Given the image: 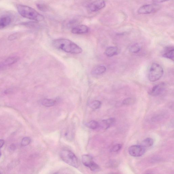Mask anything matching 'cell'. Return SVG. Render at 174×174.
Returning a JSON list of instances; mask_svg holds the SVG:
<instances>
[{"instance_id":"27","label":"cell","mask_w":174,"mask_h":174,"mask_svg":"<svg viewBox=\"0 0 174 174\" xmlns=\"http://www.w3.org/2000/svg\"><path fill=\"white\" fill-rule=\"evenodd\" d=\"M17 36L16 34H13L12 35L10 36L8 38V40H13L16 39L17 38Z\"/></svg>"},{"instance_id":"11","label":"cell","mask_w":174,"mask_h":174,"mask_svg":"<svg viewBox=\"0 0 174 174\" xmlns=\"http://www.w3.org/2000/svg\"><path fill=\"white\" fill-rule=\"evenodd\" d=\"M174 47L173 46H168L166 47L162 53L163 57L174 60Z\"/></svg>"},{"instance_id":"20","label":"cell","mask_w":174,"mask_h":174,"mask_svg":"<svg viewBox=\"0 0 174 174\" xmlns=\"http://www.w3.org/2000/svg\"><path fill=\"white\" fill-rule=\"evenodd\" d=\"M86 126L87 127L92 129H96L99 128V122L94 121L88 122Z\"/></svg>"},{"instance_id":"28","label":"cell","mask_w":174,"mask_h":174,"mask_svg":"<svg viewBox=\"0 0 174 174\" xmlns=\"http://www.w3.org/2000/svg\"><path fill=\"white\" fill-rule=\"evenodd\" d=\"M153 1L156 3H162L163 2L169 0H152Z\"/></svg>"},{"instance_id":"30","label":"cell","mask_w":174,"mask_h":174,"mask_svg":"<svg viewBox=\"0 0 174 174\" xmlns=\"http://www.w3.org/2000/svg\"><path fill=\"white\" fill-rule=\"evenodd\" d=\"M1 152H0V157H1Z\"/></svg>"},{"instance_id":"6","label":"cell","mask_w":174,"mask_h":174,"mask_svg":"<svg viewBox=\"0 0 174 174\" xmlns=\"http://www.w3.org/2000/svg\"><path fill=\"white\" fill-rule=\"evenodd\" d=\"M145 151L146 148L141 145L131 146L128 150L129 153L130 155L135 157H138L142 156L145 153Z\"/></svg>"},{"instance_id":"8","label":"cell","mask_w":174,"mask_h":174,"mask_svg":"<svg viewBox=\"0 0 174 174\" xmlns=\"http://www.w3.org/2000/svg\"><path fill=\"white\" fill-rule=\"evenodd\" d=\"M165 87L166 85L164 83H160L154 86L148 91V93L152 96H158L162 93L163 91H164Z\"/></svg>"},{"instance_id":"22","label":"cell","mask_w":174,"mask_h":174,"mask_svg":"<svg viewBox=\"0 0 174 174\" xmlns=\"http://www.w3.org/2000/svg\"><path fill=\"white\" fill-rule=\"evenodd\" d=\"M135 100L134 98H128L125 99L123 101L122 103L124 105H130L134 104L135 102Z\"/></svg>"},{"instance_id":"14","label":"cell","mask_w":174,"mask_h":174,"mask_svg":"<svg viewBox=\"0 0 174 174\" xmlns=\"http://www.w3.org/2000/svg\"><path fill=\"white\" fill-rule=\"evenodd\" d=\"M107 68L104 65H99L94 67L92 69L91 73L92 75H99L104 73L106 72Z\"/></svg>"},{"instance_id":"2","label":"cell","mask_w":174,"mask_h":174,"mask_svg":"<svg viewBox=\"0 0 174 174\" xmlns=\"http://www.w3.org/2000/svg\"><path fill=\"white\" fill-rule=\"evenodd\" d=\"M16 8L19 13L25 18L37 21H41L44 20L43 16L29 6L18 5Z\"/></svg>"},{"instance_id":"5","label":"cell","mask_w":174,"mask_h":174,"mask_svg":"<svg viewBox=\"0 0 174 174\" xmlns=\"http://www.w3.org/2000/svg\"><path fill=\"white\" fill-rule=\"evenodd\" d=\"M161 9V6L156 4H150L141 6L139 8L137 13L139 14H149L158 11Z\"/></svg>"},{"instance_id":"24","label":"cell","mask_w":174,"mask_h":174,"mask_svg":"<svg viewBox=\"0 0 174 174\" xmlns=\"http://www.w3.org/2000/svg\"><path fill=\"white\" fill-rule=\"evenodd\" d=\"M31 141V139L29 137H25L21 141V145L23 146H25L29 144Z\"/></svg>"},{"instance_id":"4","label":"cell","mask_w":174,"mask_h":174,"mask_svg":"<svg viewBox=\"0 0 174 174\" xmlns=\"http://www.w3.org/2000/svg\"><path fill=\"white\" fill-rule=\"evenodd\" d=\"M61 159L70 166L78 168L79 164L78 158L72 152L68 150H64L60 153Z\"/></svg>"},{"instance_id":"29","label":"cell","mask_w":174,"mask_h":174,"mask_svg":"<svg viewBox=\"0 0 174 174\" xmlns=\"http://www.w3.org/2000/svg\"><path fill=\"white\" fill-rule=\"evenodd\" d=\"M5 143V141L3 139H0V148L3 146Z\"/></svg>"},{"instance_id":"7","label":"cell","mask_w":174,"mask_h":174,"mask_svg":"<svg viewBox=\"0 0 174 174\" xmlns=\"http://www.w3.org/2000/svg\"><path fill=\"white\" fill-rule=\"evenodd\" d=\"M106 2L104 0H96L87 6V9L91 12L98 11L106 6Z\"/></svg>"},{"instance_id":"31","label":"cell","mask_w":174,"mask_h":174,"mask_svg":"<svg viewBox=\"0 0 174 174\" xmlns=\"http://www.w3.org/2000/svg\"><path fill=\"white\" fill-rule=\"evenodd\" d=\"M1 173V172H0V174Z\"/></svg>"},{"instance_id":"26","label":"cell","mask_w":174,"mask_h":174,"mask_svg":"<svg viewBox=\"0 0 174 174\" xmlns=\"http://www.w3.org/2000/svg\"><path fill=\"white\" fill-rule=\"evenodd\" d=\"M38 9L42 11H46L47 10V8L46 6L44 5V4H38L36 5Z\"/></svg>"},{"instance_id":"1","label":"cell","mask_w":174,"mask_h":174,"mask_svg":"<svg viewBox=\"0 0 174 174\" xmlns=\"http://www.w3.org/2000/svg\"><path fill=\"white\" fill-rule=\"evenodd\" d=\"M53 45L55 48L61 49L65 52L72 54H80L82 49L73 42L65 38H59L53 40Z\"/></svg>"},{"instance_id":"19","label":"cell","mask_w":174,"mask_h":174,"mask_svg":"<svg viewBox=\"0 0 174 174\" xmlns=\"http://www.w3.org/2000/svg\"><path fill=\"white\" fill-rule=\"evenodd\" d=\"M141 49V47L140 45L138 43H135L131 46L129 50L131 53H138Z\"/></svg>"},{"instance_id":"23","label":"cell","mask_w":174,"mask_h":174,"mask_svg":"<svg viewBox=\"0 0 174 174\" xmlns=\"http://www.w3.org/2000/svg\"><path fill=\"white\" fill-rule=\"evenodd\" d=\"M91 171L93 172H97L100 170V167L99 165L94 162L89 168Z\"/></svg>"},{"instance_id":"21","label":"cell","mask_w":174,"mask_h":174,"mask_svg":"<svg viewBox=\"0 0 174 174\" xmlns=\"http://www.w3.org/2000/svg\"><path fill=\"white\" fill-rule=\"evenodd\" d=\"M102 105V103L99 100H94L90 104L89 106L93 109H98L100 108Z\"/></svg>"},{"instance_id":"3","label":"cell","mask_w":174,"mask_h":174,"mask_svg":"<svg viewBox=\"0 0 174 174\" xmlns=\"http://www.w3.org/2000/svg\"><path fill=\"white\" fill-rule=\"evenodd\" d=\"M164 73V70L159 64H152L148 72V77L150 81L154 82L161 78Z\"/></svg>"},{"instance_id":"16","label":"cell","mask_w":174,"mask_h":174,"mask_svg":"<svg viewBox=\"0 0 174 174\" xmlns=\"http://www.w3.org/2000/svg\"><path fill=\"white\" fill-rule=\"evenodd\" d=\"M82 161L85 166L89 168L94 162L93 158L89 155H84L82 158Z\"/></svg>"},{"instance_id":"17","label":"cell","mask_w":174,"mask_h":174,"mask_svg":"<svg viewBox=\"0 0 174 174\" xmlns=\"http://www.w3.org/2000/svg\"><path fill=\"white\" fill-rule=\"evenodd\" d=\"M56 102V101L55 100L45 99L42 100V104L43 106L45 107H50L55 105Z\"/></svg>"},{"instance_id":"9","label":"cell","mask_w":174,"mask_h":174,"mask_svg":"<svg viewBox=\"0 0 174 174\" xmlns=\"http://www.w3.org/2000/svg\"><path fill=\"white\" fill-rule=\"evenodd\" d=\"M89 28L84 25H77L72 28V33L75 34H81L87 33Z\"/></svg>"},{"instance_id":"18","label":"cell","mask_w":174,"mask_h":174,"mask_svg":"<svg viewBox=\"0 0 174 174\" xmlns=\"http://www.w3.org/2000/svg\"><path fill=\"white\" fill-rule=\"evenodd\" d=\"M154 141L153 139L148 138H146L142 142L141 145L146 148L151 147L153 145Z\"/></svg>"},{"instance_id":"15","label":"cell","mask_w":174,"mask_h":174,"mask_svg":"<svg viewBox=\"0 0 174 174\" xmlns=\"http://www.w3.org/2000/svg\"><path fill=\"white\" fill-rule=\"evenodd\" d=\"M11 22V18L8 16H4L0 18V29L3 28L9 25Z\"/></svg>"},{"instance_id":"25","label":"cell","mask_w":174,"mask_h":174,"mask_svg":"<svg viewBox=\"0 0 174 174\" xmlns=\"http://www.w3.org/2000/svg\"><path fill=\"white\" fill-rule=\"evenodd\" d=\"M122 145L120 144H117L114 146L111 149V152H116L119 151L121 149Z\"/></svg>"},{"instance_id":"13","label":"cell","mask_w":174,"mask_h":174,"mask_svg":"<svg viewBox=\"0 0 174 174\" xmlns=\"http://www.w3.org/2000/svg\"><path fill=\"white\" fill-rule=\"evenodd\" d=\"M119 53V49L117 47L111 46L107 47L105 51V55L108 57H112L118 55Z\"/></svg>"},{"instance_id":"12","label":"cell","mask_w":174,"mask_h":174,"mask_svg":"<svg viewBox=\"0 0 174 174\" xmlns=\"http://www.w3.org/2000/svg\"><path fill=\"white\" fill-rule=\"evenodd\" d=\"M19 58L16 57L9 58L5 61L0 63V69L6 66H10L16 63L18 60Z\"/></svg>"},{"instance_id":"10","label":"cell","mask_w":174,"mask_h":174,"mask_svg":"<svg viewBox=\"0 0 174 174\" xmlns=\"http://www.w3.org/2000/svg\"><path fill=\"white\" fill-rule=\"evenodd\" d=\"M115 119L114 118L103 120L99 124V128H102L104 130H107L115 123Z\"/></svg>"}]
</instances>
